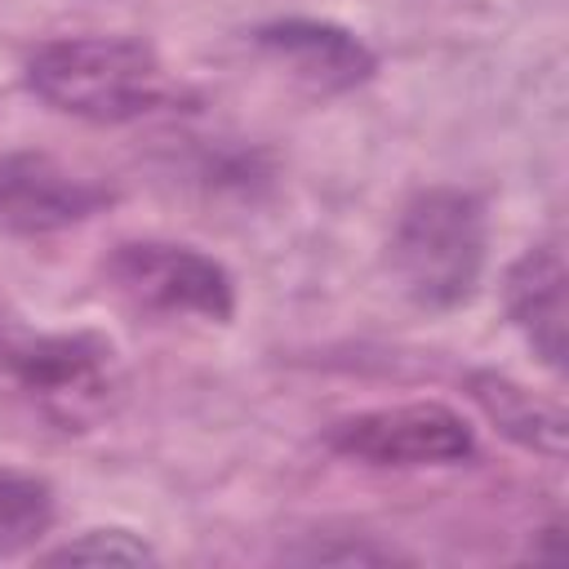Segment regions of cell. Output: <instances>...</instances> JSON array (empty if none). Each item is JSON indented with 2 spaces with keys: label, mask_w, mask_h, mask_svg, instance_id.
I'll return each instance as SVG.
<instances>
[{
  "label": "cell",
  "mask_w": 569,
  "mask_h": 569,
  "mask_svg": "<svg viewBox=\"0 0 569 569\" xmlns=\"http://www.w3.org/2000/svg\"><path fill=\"white\" fill-rule=\"evenodd\" d=\"M27 89L89 124H133L191 102L187 84L164 67L156 44L138 36H58L31 49Z\"/></svg>",
  "instance_id": "1"
},
{
  "label": "cell",
  "mask_w": 569,
  "mask_h": 569,
  "mask_svg": "<svg viewBox=\"0 0 569 569\" xmlns=\"http://www.w3.org/2000/svg\"><path fill=\"white\" fill-rule=\"evenodd\" d=\"M0 382L62 431L111 418L124 391L120 351L93 329H31L0 316Z\"/></svg>",
  "instance_id": "2"
},
{
  "label": "cell",
  "mask_w": 569,
  "mask_h": 569,
  "mask_svg": "<svg viewBox=\"0 0 569 569\" xmlns=\"http://www.w3.org/2000/svg\"><path fill=\"white\" fill-rule=\"evenodd\" d=\"M489 258V213L467 187H422L396 218L387 267L422 311H453L476 298Z\"/></svg>",
  "instance_id": "3"
},
{
  "label": "cell",
  "mask_w": 569,
  "mask_h": 569,
  "mask_svg": "<svg viewBox=\"0 0 569 569\" xmlns=\"http://www.w3.org/2000/svg\"><path fill=\"white\" fill-rule=\"evenodd\" d=\"M102 276L120 302L147 316L164 320H204V325H227L236 316V280L231 271L178 240H120Z\"/></svg>",
  "instance_id": "4"
},
{
  "label": "cell",
  "mask_w": 569,
  "mask_h": 569,
  "mask_svg": "<svg viewBox=\"0 0 569 569\" xmlns=\"http://www.w3.org/2000/svg\"><path fill=\"white\" fill-rule=\"evenodd\" d=\"M325 445L338 458L382 467V471H418V467H458L476 458V431L462 413L440 400L387 405L338 418L325 431Z\"/></svg>",
  "instance_id": "5"
},
{
  "label": "cell",
  "mask_w": 569,
  "mask_h": 569,
  "mask_svg": "<svg viewBox=\"0 0 569 569\" xmlns=\"http://www.w3.org/2000/svg\"><path fill=\"white\" fill-rule=\"evenodd\" d=\"M116 191L49 151L0 156V236H58L102 213Z\"/></svg>",
  "instance_id": "6"
},
{
  "label": "cell",
  "mask_w": 569,
  "mask_h": 569,
  "mask_svg": "<svg viewBox=\"0 0 569 569\" xmlns=\"http://www.w3.org/2000/svg\"><path fill=\"white\" fill-rule=\"evenodd\" d=\"M253 49L280 67L302 93L311 98H338L373 80L378 53L347 27L325 18H271L253 27Z\"/></svg>",
  "instance_id": "7"
},
{
  "label": "cell",
  "mask_w": 569,
  "mask_h": 569,
  "mask_svg": "<svg viewBox=\"0 0 569 569\" xmlns=\"http://www.w3.org/2000/svg\"><path fill=\"white\" fill-rule=\"evenodd\" d=\"M502 307L507 320L520 329V338L529 342V351L560 373L565 369V253L556 240L529 244L502 276Z\"/></svg>",
  "instance_id": "8"
},
{
  "label": "cell",
  "mask_w": 569,
  "mask_h": 569,
  "mask_svg": "<svg viewBox=\"0 0 569 569\" xmlns=\"http://www.w3.org/2000/svg\"><path fill=\"white\" fill-rule=\"evenodd\" d=\"M467 396L511 445L542 453L551 462L565 458V413L556 405H547L542 396H533L529 387H520L516 378H507L498 369H476V373H467Z\"/></svg>",
  "instance_id": "9"
},
{
  "label": "cell",
  "mask_w": 569,
  "mask_h": 569,
  "mask_svg": "<svg viewBox=\"0 0 569 569\" xmlns=\"http://www.w3.org/2000/svg\"><path fill=\"white\" fill-rule=\"evenodd\" d=\"M53 516H58V498L44 476L0 467V551L40 542L53 529Z\"/></svg>",
  "instance_id": "10"
},
{
  "label": "cell",
  "mask_w": 569,
  "mask_h": 569,
  "mask_svg": "<svg viewBox=\"0 0 569 569\" xmlns=\"http://www.w3.org/2000/svg\"><path fill=\"white\" fill-rule=\"evenodd\" d=\"M40 560L44 565H151L156 547L124 525H98L40 551Z\"/></svg>",
  "instance_id": "11"
},
{
  "label": "cell",
  "mask_w": 569,
  "mask_h": 569,
  "mask_svg": "<svg viewBox=\"0 0 569 569\" xmlns=\"http://www.w3.org/2000/svg\"><path fill=\"white\" fill-rule=\"evenodd\" d=\"M289 560H307V565H387V560H400V551L396 547H378L369 538H356V542H342V547L316 542V547L289 551Z\"/></svg>",
  "instance_id": "12"
}]
</instances>
